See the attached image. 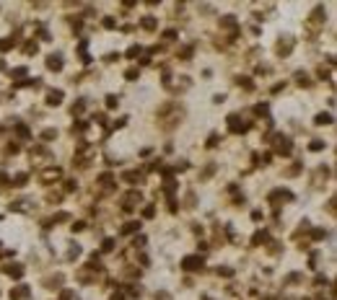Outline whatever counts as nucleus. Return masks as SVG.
I'll use <instances>...</instances> for the list:
<instances>
[{"label": "nucleus", "mask_w": 337, "mask_h": 300, "mask_svg": "<svg viewBox=\"0 0 337 300\" xmlns=\"http://www.w3.org/2000/svg\"><path fill=\"white\" fill-rule=\"evenodd\" d=\"M60 99H62V91H52V93L47 96V104H52V106H57V104H60Z\"/></svg>", "instance_id": "2"}, {"label": "nucleus", "mask_w": 337, "mask_h": 300, "mask_svg": "<svg viewBox=\"0 0 337 300\" xmlns=\"http://www.w3.org/2000/svg\"><path fill=\"white\" fill-rule=\"evenodd\" d=\"M182 266H184V269H200V266H202V259H197V256H187V259L182 261Z\"/></svg>", "instance_id": "1"}, {"label": "nucleus", "mask_w": 337, "mask_h": 300, "mask_svg": "<svg viewBox=\"0 0 337 300\" xmlns=\"http://www.w3.org/2000/svg\"><path fill=\"white\" fill-rule=\"evenodd\" d=\"M140 228V222H127L124 225V233H132V230H138Z\"/></svg>", "instance_id": "6"}, {"label": "nucleus", "mask_w": 337, "mask_h": 300, "mask_svg": "<svg viewBox=\"0 0 337 300\" xmlns=\"http://www.w3.org/2000/svg\"><path fill=\"white\" fill-rule=\"evenodd\" d=\"M107 106H117V96H107Z\"/></svg>", "instance_id": "8"}, {"label": "nucleus", "mask_w": 337, "mask_h": 300, "mask_svg": "<svg viewBox=\"0 0 337 300\" xmlns=\"http://www.w3.org/2000/svg\"><path fill=\"white\" fill-rule=\"evenodd\" d=\"M317 124H332V114H319L317 116Z\"/></svg>", "instance_id": "5"}, {"label": "nucleus", "mask_w": 337, "mask_h": 300, "mask_svg": "<svg viewBox=\"0 0 337 300\" xmlns=\"http://www.w3.org/2000/svg\"><path fill=\"white\" fill-rule=\"evenodd\" d=\"M47 65H49L52 70H62V60H60V57H55V55H52V57H49V62H47Z\"/></svg>", "instance_id": "3"}, {"label": "nucleus", "mask_w": 337, "mask_h": 300, "mask_svg": "<svg viewBox=\"0 0 337 300\" xmlns=\"http://www.w3.org/2000/svg\"><path fill=\"white\" fill-rule=\"evenodd\" d=\"M60 176V168H47L44 171V181H52V179H57Z\"/></svg>", "instance_id": "4"}, {"label": "nucleus", "mask_w": 337, "mask_h": 300, "mask_svg": "<svg viewBox=\"0 0 337 300\" xmlns=\"http://www.w3.org/2000/svg\"><path fill=\"white\" fill-rule=\"evenodd\" d=\"M143 26H145V29H156V21H153V18L148 16V18H145V21H143Z\"/></svg>", "instance_id": "7"}]
</instances>
